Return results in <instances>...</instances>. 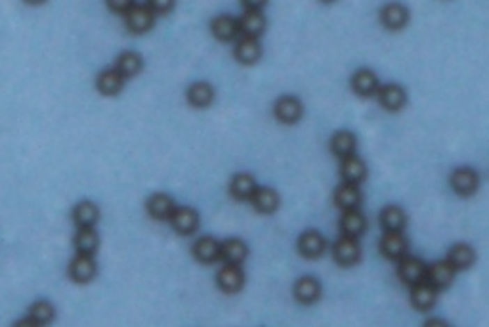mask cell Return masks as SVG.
<instances>
[{
    "label": "cell",
    "mask_w": 489,
    "mask_h": 327,
    "mask_svg": "<svg viewBox=\"0 0 489 327\" xmlns=\"http://www.w3.org/2000/svg\"><path fill=\"white\" fill-rule=\"evenodd\" d=\"M333 257L336 264L348 268L356 266L359 259H362V247L359 241L356 238H348V236H342L333 247Z\"/></svg>",
    "instance_id": "6da1fadb"
},
{
    "label": "cell",
    "mask_w": 489,
    "mask_h": 327,
    "mask_svg": "<svg viewBox=\"0 0 489 327\" xmlns=\"http://www.w3.org/2000/svg\"><path fill=\"white\" fill-rule=\"evenodd\" d=\"M125 23L128 31L140 35V33H146V31L153 27L155 14L148 6H143V4H134V6H130L125 12Z\"/></svg>",
    "instance_id": "7a4b0ae2"
},
{
    "label": "cell",
    "mask_w": 489,
    "mask_h": 327,
    "mask_svg": "<svg viewBox=\"0 0 489 327\" xmlns=\"http://www.w3.org/2000/svg\"><path fill=\"white\" fill-rule=\"evenodd\" d=\"M169 220L180 236H192L199 228V215L192 207H176Z\"/></svg>",
    "instance_id": "3957f363"
},
{
    "label": "cell",
    "mask_w": 489,
    "mask_h": 327,
    "mask_svg": "<svg viewBox=\"0 0 489 327\" xmlns=\"http://www.w3.org/2000/svg\"><path fill=\"white\" fill-rule=\"evenodd\" d=\"M400 266H398V274H400L401 282L408 285H417L426 280V264L417 257H401Z\"/></svg>",
    "instance_id": "277c9868"
},
{
    "label": "cell",
    "mask_w": 489,
    "mask_h": 327,
    "mask_svg": "<svg viewBox=\"0 0 489 327\" xmlns=\"http://www.w3.org/2000/svg\"><path fill=\"white\" fill-rule=\"evenodd\" d=\"M274 113L277 119L285 123V125H295L298 121L302 119V113H304V107H302V102L295 96H283L275 102Z\"/></svg>",
    "instance_id": "5b68a950"
},
{
    "label": "cell",
    "mask_w": 489,
    "mask_h": 327,
    "mask_svg": "<svg viewBox=\"0 0 489 327\" xmlns=\"http://www.w3.org/2000/svg\"><path fill=\"white\" fill-rule=\"evenodd\" d=\"M69 275L75 283H88L96 275V262L94 254L77 253L71 264H69Z\"/></svg>",
    "instance_id": "8992f818"
},
{
    "label": "cell",
    "mask_w": 489,
    "mask_h": 327,
    "mask_svg": "<svg viewBox=\"0 0 489 327\" xmlns=\"http://www.w3.org/2000/svg\"><path fill=\"white\" fill-rule=\"evenodd\" d=\"M216 283L224 293H239L244 285V274L239 264H226L216 275Z\"/></svg>",
    "instance_id": "52a82bcc"
},
{
    "label": "cell",
    "mask_w": 489,
    "mask_h": 327,
    "mask_svg": "<svg viewBox=\"0 0 489 327\" xmlns=\"http://www.w3.org/2000/svg\"><path fill=\"white\" fill-rule=\"evenodd\" d=\"M455 274H457V270L451 266V262L449 261L434 262L432 266L426 268V282H428L432 287H436L437 291L445 289V287H449L453 283Z\"/></svg>",
    "instance_id": "ba28073f"
},
{
    "label": "cell",
    "mask_w": 489,
    "mask_h": 327,
    "mask_svg": "<svg viewBox=\"0 0 489 327\" xmlns=\"http://www.w3.org/2000/svg\"><path fill=\"white\" fill-rule=\"evenodd\" d=\"M325 247H327L325 238L316 230L304 231V234L298 238V253L302 254L304 259L316 261V259H319L321 254L325 253Z\"/></svg>",
    "instance_id": "9c48e42d"
},
{
    "label": "cell",
    "mask_w": 489,
    "mask_h": 327,
    "mask_svg": "<svg viewBox=\"0 0 489 327\" xmlns=\"http://www.w3.org/2000/svg\"><path fill=\"white\" fill-rule=\"evenodd\" d=\"M238 25L243 37L258 38L266 29V17L262 10H244V14L238 20Z\"/></svg>",
    "instance_id": "30bf717a"
},
{
    "label": "cell",
    "mask_w": 489,
    "mask_h": 327,
    "mask_svg": "<svg viewBox=\"0 0 489 327\" xmlns=\"http://www.w3.org/2000/svg\"><path fill=\"white\" fill-rule=\"evenodd\" d=\"M411 303L421 312L432 310L437 303V289L432 287L426 280L417 283V285H411Z\"/></svg>",
    "instance_id": "8fae6325"
},
{
    "label": "cell",
    "mask_w": 489,
    "mask_h": 327,
    "mask_svg": "<svg viewBox=\"0 0 489 327\" xmlns=\"http://www.w3.org/2000/svg\"><path fill=\"white\" fill-rule=\"evenodd\" d=\"M380 251L392 261H400L408 254V239L401 231H386L380 239Z\"/></svg>",
    "instance_id": "7c38bea8"
},
{
    "label": "cell",
    "mask_w": 489,
    "mask_h": 327,
    "mask_svg": "<svg viewBox=\"0 0 489 327\" xmlns=\"http://www.w3.org/2000/svg\"><path fill=\"white\" fill-rule=\"evenodd\" d=\"M380 22L386 29L398 31L401 27H405L409 22L408 8L400 4V2H390L380 10Z\"/></svg>",
    "instance_id": "4fadbf2b"
},
{
    "label": "cell",
    "mask_w": 489,
    "mask_h": 327,
    "mask_svg": "<svg viewBox=\"0 0 489 327\" xmlns=\"http://www.w3.org/2000/svg\"><path fill=\"white\" fill-rule=\"evenodd\" d=\"M341 176L344 182L359 186L365 180V176H367V167H365L364 159H359V157L354 155V153L344 157L341 165Z\"/></svg>",
    "instance_id": "5bb4252c"
},
{
    "label": "cell",
    "mask_w": 489,
    "mask_h": 327,
    "mask_svg": "<svg viewBox=\"0 0 489 327\" xmlns=\"http://www.w3.org/2000/svg\"><path fill=\"white\" fill-rule=\"evenodd\" d=\"M478 184H480L478 172L472 171V169H457L451 174L453 190L459 195H463V197H468V195L474 194L476 190H478Z\"/></svg>",
    "instance_id": "9a60e30c"
},
{
    "label": "cell",
    "mask_w": 489,
    "mask_h": 327,
    "mask_svg": "<svg viewBox=\"0 0 489 327\" xmlns=\"http://www.w3.org/2000/svg\"><path fill=\"white\" fill-rule=\"evenodd\" d=\"M249 201L252 203V207L256 208L258 213H262V215H272L279 207V195L272 188L256 186V190L252 192Z\"/></svg>",
    "instance_id": "2e32d148"
},
{
    "label": "cell",
    "mask_w": 489,
    "mask_h": 327,
    "mask_svg": "<svg viewBox=\"0 0 489 327\" xmlns=\"http://www.w3.org/2000/svg\"><path fill=\"white\" fill-rule=\"evenodd\" d=\"M367 228V220L365 216L357 211V208H348L344 211V215L341 218V230L342 236H348V238H362Z\"/></svg>",
    "instance_id": "e0dca14e"
},
{
    "label": "cell",
    "mask_w": 489,
    "mask_h": 327,
    "mask_svg": "<svg viewBox=\"0 0 489 327\" xmlns=\"http://www.w3.org/2000/svg\"><path fill=\"white\" fill-rule=\"evenodd\" d=\"M247 254H249V247L241 239L233 238L220 243V259L226 264H239L241 266L244 259H247Z\"/></svg>",
    "instance_id": "ac0fdd59"
},
{
    "label": "cell",
    "mask_w": 489,
    "mask_h": 327,
    "mask_svg": "<svg viewBox=\"0 0 489 327\" xmlns=\"http://www.w3.org/2000/svg\"><path fill=\"white\" fill-rule=\"evenodd\" d=\"M295 297L300 305H313L321 297V285L316 277H300L295 285Z\"/></svg>",
    "instance_id": "d6986e66"
},
{
    "label": "cell",
    "mask_w": 489,
    "mask_h": 327,
    "mask_svg": "<svg viewBox=\"0 0 489 327\" xmlns=\"http://www.w3.org/2000/svg\"><path fill=\"white\" fill-rule=\"evenodd\" d=\"M210 31H212V35H215L218 40L230 43L233 38H238L239 35L238 20L231 17V15H218V17H215L212 23H210Z\"/></svg>",
    "instance_id": "ffe728a7"
},
{
    "label": "cell",
    "mask_w": 489,
    "mask_h": 327,
    "mask_svg": "<svg viewBox=\"0 0 489 327\" xmlns=\"http://www.w3.org/2000/svg\"><path fill=\"white\" fill-rule=\"evenodd\" d=\"M378 100L388 112H398L408 102V94L398 84H386V86L378 90Z\"/></svg>",
    "instance_id": "44dd1931"
},
{
    "label": "cell",
    "mask_w": 489,
    "mask_h": 327,
    "mask_svg": "<svg viewBox=\"0 0 489 327\" xmlns=\"http://www.w3.org/2000/svg\"><path fill=\"white\" fill-rule=\"evenodd\" d=\"M262 56V48H260L258 38L252 37H241L235 45V58L238 61L244 63V66H252L256 63Z\"/></svg>",
    "instance_id": "7402d4cb"
},
{
    "label": "cell",
    "mask_w": 489,
    "mask_h": 327,
    "mask_svg": "<svg viewBox=\"0 0 489 327\" xmlns=\"http://www.w3.org/2000/svg\"><path fill=\"white\" fill-rule=\"evenodd\" d=\"M334 205L342 211H348V208H357L362 205V192L356 184H348L344 182L342 186L336 188L334 192Z\"/></svg>",
    "instance_id": "603a6c76"
},
{
    "label": "cell",
    "mask_w": 489,
    "mask_h": 327,
    "mask_svg": "<svg viewBox=\"0 0 489 327\" xmlns=\"http://www.w3.org/2000/svg\"><path fill=\"white\" fill-rule=\"evenodd\" d=\"M96 86L104 96H115L125 86V77L117 69H105V71L98 75Z\"/></svg>",
    "instance_id": "cb8c5ba5"
},
{
    "label": "cell",
    "mask_w": 489,
    "mask_h": 327,
    "mask_svg": "<svg viewBox=\"0 0 489 327\" xmlns=\"http://www.w3.org/2000/svg\"><path fill=\"white\" fill-rule=\"evenodd\" d=\"M193 257L203 264H212L220 259V243L215 238H201L193 245Z\"/></svg>",
    "instance_id": "d4e9b609"
},
{
    "label": "cell",
    "mask_w": 489,
    "mask_h": 327,
    "mask_svg": "<svg viewBox=\"0 0 489 327\" xmlns=\"http://www.w3.org/2000/svg\"><path fill=\"white\" fill-rule=\"evenodd\" d=\"M146 207H148L149 215L153 216V218H157V220H169L172 211L176 208V205H174V199H172L171 195L155 194L149 197Z\"/></svg>",
    "instance_id": "484cf974"
},
{
    "label": "cell",
    "mask_w": 489,
    "mask_h": 327,
    "mask_svg": "<svg viewBox=\"0 0 489 327\" xmlns=\"http://www.w3.org/2000/svg\"><path fill=\"white\" fill-rule=\"evenodd\" d=\"M212 100H215V89L208 82H193L192 86L187 89V102L193 107H199V109L201 107H208L212 104Z\"/></svg>",
    "instance_id": "4316f807"
},
{
    "label": "cell",
    "mask_w": 489,
    "mask_h": 327,
    "mask_svg": "<svg viewBox=\"0 0 489 327\" xmlns=\"http://www.w3.org/2000/svg\"><path fill=\"white\" fill-rule=\"evenodd\" d=\"M256 190V180L249 172H239L233 176L230 184L231 195L238 201H247L251 199L252 192Z\"/></svg>",
    "instance_id": "83f0119b"
},
{
    "label": "cell",
    "mask_w": 489,
    "mask_h": 327,
    "mask_svg": "<svg viewBox=\"0 0 489 327\" xmlns=\"http://www.w3.org/2000/svg\"><path fill=\"white\" fill-rule=\"evenodd\" d=\"M352 89L356 90L359 96H373L378 90L377 75L369 71V69H359L352 77Z\"/></svg>",
    "instance_id": "f1b7e54d"
},
{
    "label": "cell",
    "mask_w": 489,
    "mask_h": 327,
    "mask_svg": "<svg viewBox=\"0 0 489 327\" xmlns=\"http://www.w3.org/2000/svg\"><path fill=\"white\" fill-rule=\"evenodd\" d=\"M73 220L79 228L96 226V222L100 220V208H98L92 201H81V203L73 208Z\"/></svg>",
    "instance_id": "f546056e"
},
{
    "label": "cell",
    "mask_w": 489,
    "mask_h": 327,
    "mask_svg": "<svg viewBox=\"0 0 489 327\" xmlns=\"http://www.w3.org/2000/svg\"><path fill=\"white\" fill-rule=\"evenodd\" d=\"M380 224L386 231H403L405 224H408V216L403 213V208L388 205L380 213Z\"/></svg>",
    "instance_id": "4dcf8cb0"
},
{
    "label": "cell",
    "mask_w": 489,
    "mask_h": 327,
    "mask_svg": "<svg viewBox=\"0 0 489 327\" xmlns=\"http://www.w3.org/2000/svg\"><path fill=\"white\" fill-rule=\"evenodd\" d=\"M98 245H100V236L94 230V226L81 228V230L77 231V236H75V249H77V253L94 254L98 251Z\"/></svg>",
    "instance_id": "1f68e13d"
},
{
    "label": "cell",
    "mask_w": 489,
    "mask_h": 327,
    "mask_svg": "<svg viewBox=\"0 0 489 327\" xmlns=\"http://www.w3.org/2000/svg\"><path fill=\"white\" fill-rule=\"evenodd\" d=\"M356 136L352 132H348V130H341V132H336L333 138H331V151H333L336 157H341V159L356 153Z\"/></svg>",
    "instance_id": "d6a6232c"
},
{
    "label": "cell",
    "mask_w": 489,
    "mask_h": 327,
    "mask_svg": "<svg viewBox=\"0 0 489 327\" xmlns=\"http://www.w3.org/2000/svg\"><path fill=\"white\" fill-rule=\"evenodd\" d=\"M447 261L451 262V266L459 272V270H468L476 262V253L472 251V247L467 243H459L449 251Z\"/></svg>",
    "instance_id": "836d02e7"
},
{
    "label": "cell",
    "mask_w": 489,
    "mask_h": 327,
    "mask_svg": "<svg viewBox=\"0 0 489 327\" xmlns=\"http://www.w3.org/2000/svg\"><path fill=\"white\" fill-rule=\"evenodd\" d=\"M141 66H143V61H141L140 54L123 52L119 58H117L115 69H117L125 79H128V77H134V75L140 73Z\"/></svg>",
    "instance_id": "e575fe53"
},
{
    "label": "cell",
    "mask_w": 489,
    "mask_h": 327,
    "mask_svg": "<svg viewBox=\"0 0 489 327\" xmlns=\"http://www.w3.org/2000/svg\"><path fill=\"white\" fill-rule=\"evenodd\" d=\"M54 316H56V312H54V306L50 305V303H46V301H38V303H35V305L31 306V312H29V318L37 326H46V324H50V321L54 320Z\"/></svg>",
    "instance_id": "d590c367"
},
{
    "label": "cell",
    "mask_w": 489,
    "mask_h": 327,
    "mask_svg": "<svg viewBox=\"0 0 489 327\" xmlns=\"http://www.w3.org/2000/svg\"><path fill=\"white\" fill-rule=\"evenodd\" d=\"M146 6L153 12V14H169L174 8V0H148Z\"/></svg>",
    "instance_id": "8d00e7d4"
},
{
    "label": "cell",
    "mask_w": 489,
    "mask_h": 327,
    "mask_svg": "<svg viewBox=\"0 0 489 327\" xmlns=\"http://www.w3.org/2000/svg\"><path fill=\"white\" fill-rule=\"evenodd\" d=\"M107 6L115 14H125L128 8L134 6V0H107Z\"/></svg>",
    "instance_id": "74e56055"
},
{
    "label": "cell",
    "mask_w": 489,
    "mask_h": 327,
    "mask_svg": "<svg viewBox=\"0 0 489 327\" xmlns=\"http://www.w3.org/2000/svg\"><path fill=\"white\" fill-rule=\"evenodd\" d=\"M241 2L247 10H262V6H266L267 0H241Z\"/></svg>",
    "instance_id": "f35d334b"
},
{
    "label": "cell",
    "mask_w": 489,
    "mask_h": 327,
    "mask_svg": "<svg viewBox=\"0 0 489 327\" xmlns=\"http://www.w3.org/2000/svg\"><path fill=\"white\" fill-rule=\"evenodd\" d=\"M426 326H445V321L432 320V321H426Z\"/></svg>",
    "instance_id": "ab89813d"
},
{
    "label": "cell",
    "mask_w": 489,
    "mask_h": 327,
    "mask_svg": "<svg viewBox=\"0 0 489 327\" xmlns=\"http://www.w3.org/2000/svg\"><path fill=\"white\" fill-rule=\"evenodd\" d=\"M27 4H33V6H37V4H42V2H46V0H25Z\"/></svg>",
    "instance_id": "60d3db41"
},
{
    "label": "cell",
    "mask_w": 489,
    "mask_h": 327,
    "mask_svg": "<svg viewBox=\"0 0 489 327\" xmlns=\"http://www.w3.org/2000/svg\"><path fill=\"white\" fill-rule=\"evenodd\" d=\"M323 2H333V0H323Z\"/></svg>",
    "instance_id": "b9f144b4"
}]
</instances>
